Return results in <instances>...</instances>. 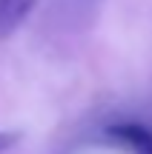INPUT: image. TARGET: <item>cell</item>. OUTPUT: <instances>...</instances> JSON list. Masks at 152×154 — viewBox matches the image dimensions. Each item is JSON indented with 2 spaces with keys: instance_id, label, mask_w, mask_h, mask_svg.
I'll list each match as a JSON object with an SVG mask.
<instances>
[{
  "instance_id": "1",
  "label": "cell",
  "mask_w": 152,
  "mask_h": 154,
  "mask_svg": "<svg viewBox=\"0 0 152 154\" xmlns=\"http://www.w3.org/2000/svg\"><path fill=\"white\" fill-rule=\"evenodd\" d=\"M103 140L112 146H121L129 154H152V126L144 120H112L103 126Z\"/></svg>"
},
{
  "instance_id": "2",
  "label": "cell",
  "mask_w": 152,
  "mask_h": 154,
  "mask_svg": "<svg viewBox=\"0 0 152 154\" xmlns=\"http://www.w3.org/2000/svg\"><path fill=\"white\" fill-rule=\"evenodd\" d=\"M103 0H55L46 14V20H52L55 29L63 32H78V29H89L92 20L98 17Z\"/></svg>"
},
{
  "instance_id": "3",
  "label": "cell",
  "mask_w": 152,
  "mask_h": 154,
  "mask_svg": "<svg viewBox=\"0 0 152 154\" xmlns=\"http://www.w3.org/2000/svg\"><path fill=\"white\" fill-rule=\"evenodd\" d=\"M37 0H0V40L11 37L26 23Z\"/></svg>"
},
{
  "instance_id": "4",
  "label": "cell",
  "mask_w": 152,
  "mask_h": 154,
  "mask_svg": "<svg viewBox=\"0 0 152 154\" xmlns=\"http://www.w3.org/2000/svg\"><path fill=\"white\" fill-rule=\"evenodd\" d=\"M15 140H17V134H15V131H0V151L11 149V146H15Z\"/></svg>"
}]
</instances>
